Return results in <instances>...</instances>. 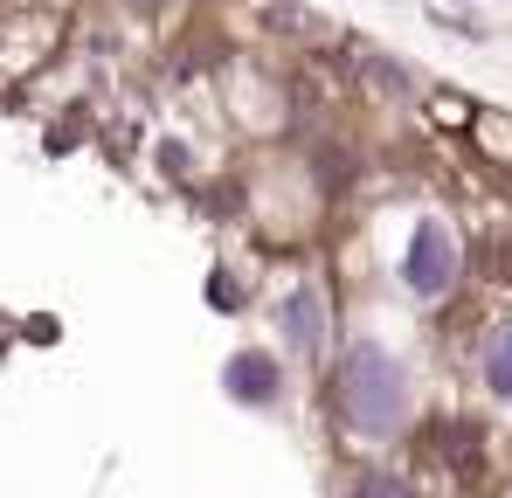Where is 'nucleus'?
Returning a JSON list of instances; mask_svg holds the SVG:
<instances>
[{
    "label": "nucleus",
    "mask_w": 512,
    "mask_h": 498,
    "mask_svg": "<svg viewBox=\"0 0 512 498\" xmlns=\"http://www.w3.org/2000/svg\"><path fill=\"white\" fill-rule=\"evenodd\" d=\"M340 402H346V422L360 436H395L402 415H409V374H402V360L388 346L360 339L340 367Z\"/></svg>",
    "instance_id": "f257e3e1"
},
{
    "label": "nucleus",
    "mask_w": 512,
    "mask_h": 498,
    "mask_svg": "<svg viewBox=\"0 0 512 498\" xmlns=\"http://www.w3.org/2000/svg\"><path fill=\"white\" fill-rule=\"evenodd\" d=\"M402 284H409L416 298H443V291L457 284V236H450L443 215H423V222H416V236L402 249Z\"/></svg>",
    "instance_id": "f03ea898"
},
{
    "label": "nucleus",
    "mask_w": 512,
    "mask_h": 498,
    "mask_svg": "<svg viewBox=\"0 0 512 498\" xmlns=\"http://www.w3.org/2000/svg\"><path fill=\"white\" fill-rule=\"evenodd\" d=\"M277 326H284V346H291L298 360H319V353H326V305H319V291H312V284L284 291Z\"/></svg>",
    "instance_id": "7ed1b4c3"
},
{
    "label": "nucleus",
    "mask_w": 512,
    "mask_h": 498,
    "mask_svg": "<svg viewBox=\"0 0 512 498\" xmlns=\"http://www.w3.org/2000/svg\"><path fill=\"white\" fill-rule=\"evenodd\" d=\"M222 381H229V395H236V402H256V409H263V402H277V388H284L270 353H236Z\"/></svg>",
    "instance_id": "20e7f679"
},
{
    "label": "nucleus",
    "mask_w": 512,
    "mask_h": 498,
    "mask_svg": "<svg viewBox=\"0 0 512 498\" xmlns=\"http://www.w3.org/2000/svg\"><path fill=\"white\" fill-rule=\"evenodd\" d=\"M478 374H485V388L512 402V326H492L485 332V346H478Z\"/></svg>",
    "instance_id": "39448f33"
},
{
    "label": "nucleus",
    "mask_w": 512,
    "mask_h": 498,
    "mask_svg": "<svg viewBox=\"0 0 512 498\" xmlns=\"http://www.w3.org/2000/svg\"><path fill=\"white\" fill-rule=\"evenodd\" d=\"M360 498H409V485H402L395 471H374V478L360 485Z\"/></svg>",
    "instance_id": "423d86ee"
},
{
    "label": "nucleus",
    "mask_w": 512,
    "mask_h": 498,
    "mask_svg": "<svg viewBox=\"0 0 512 498\" xmlns=\"http://www.w3.org/2000/svg\"><path fill=\"white\" fill-rule=\"evenodd\" d=\"M132 7H160V0H132Z\"/></svg>",
    "instance_id": "0eeeda50"
}]
</instances>
